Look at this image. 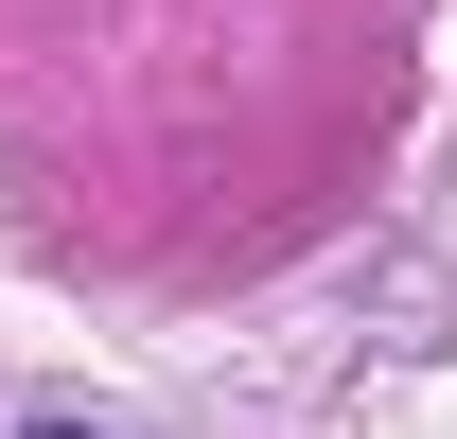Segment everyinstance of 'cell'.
Listing matches in <instances>:
<instances>
[]
</instances>
